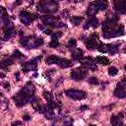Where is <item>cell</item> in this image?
<instances>
[{
	"instance_id": "6da1fadb",
	"label": "cell",
	"mask_w": 126,
	"mask_h": 126,
	"mask_svg": "<svg viewBox=\"0 0 126 126\" xmlns=\"http://www.w3.org/2000/svg\"><path fill=\"white\" fill-rule=\"evenodd\" d=\"M36 8L39 12H43V13H46L47 15H49V14H52L57 11V4L53 1H48V2L42 1L37 4Z\"/></svg>"
},
{
	"instance_id": "7a4b0ae2",
	"label": "cell",
	"mask_w": 126,
	"mask_h": 126,
	"mask_svg": "<svg viewBox=\"0 0 126 126\" xmlns=\"http://www.w3.org/2000/svg\"><path fill=\"white\" fill-rule=\"evenodd\" d=\"M124 34V27L123 26H118V27H113L105 32H102V35L105 38H110V37H116Z\"/></svg>"
},
{
	"instance_id": "3957f363",
	"label": "cell",
	"mask_w": 126,
	"mask_h": 126,
	"mask_svg": "<svg viewBox=\"0 0 126 126\" xmlns=\"http://www.w3.org/2000/svg\"><path fill=\"white\" fill-rule=\"evenodd\" d=\"M41 20L43 21V24L44 25L49 26V27H53V28H61L63 26H65L57 18L52 17V16H49V15H46V16L41 17Z\"/></svg>"
},
{
	"instance_id": "277c9868",
	"label": "cell",
	"mask_w": 126,
	"mask_h": 126,
	"mask_svg": "<svg viewBox=\"0 0 126 126\" xmlns=\"http://www.w3.org/2000/svg\"><path fill=\"white\" fill-rule=\"evenodd\" d=\"M65 94L68 96V97H71L73 99H77V100H81V99H84L86 98L87 94L84 91H79V90H66L65 91Z\"/></svg>"
},
{
	"instance_id": "5b68a950",
	"label": "cell",
	"mask_w": 126,
	"mask_h": 126,
	"mask_svg": "<svg viewBox=\"0 0 126 126\" xmlns=\"http://www.w3.org/2000/svg\"><path fill=\"white\" fill-rule=\"evenodd\" d=\"M40 59H41V56H37L36 58H33V59H32V60H30V61H28V62H25V63L23 64V66H22L23 71H24L25 73H27V72H29V71L36 70V68H37V63L40 61Z\"/></svg>"
},
{
	"instance_id": "8992f818",
	"label": "cell",
	"mask_w": 126,
	"mask_h": 126,
	"mask_svg": "<svg viewBox=\"0 0 126 126\" xmlns=\"http://www.w3.org/2000/svg\"><path fill=\"white\" fill-rule=\"evenodd\" d=\"M88 74V69L87 68H84V67H81V68H78V69H75L71 72L70 76L73 80L75 81H81L83 79L86 78Z\"/></svg>"
},
{
	"instance_id": "52a82bcc",
	"label": "cell",
	"mask_w": 126,
	"mask_h": 126,
	"mask_svg": "<svg viewBox=\"0 0 126 126\" xmlns=\"http://www.w3.org/2000/svg\"><path fill=\"white\" fill-rule=\"evenodd\" d=\"M13 98H14V100H15V102H16V105L21 107V106H24L27 102H29L30 96L27 95L25 92L20 91V92H19Z\"/></svg>"
},
{
	"instance_id": "ba28073f",
	"label": "cell",
	"mask_w": 126,
	"mask_h": 126,
	"mask_svg": "<svg viewBox=\"0 0 126 126\" xmlns=\"http://www.w3.org/2000/svg\"><path fill=\"white\" fill-rule=\"evenodd\" d=\"M97 40H98L97 35L94 34V33L92 34V35L88 38V40L86 41V46H87V48L90 49V50H94V49L97 48V45H98Z\"/></svg>"
},
{
	"instance_id": "9c48e42d",
	"label": "cell",
	"mask_w": 126,
	"mask_h": 126,
	"mask_svg": "<svg viewBox=\"0 0 126 126\" xmlns=\"http://www.w3.org/2000/svg\"><path fill=\"white\" fill-rule=\"evenodd\" d=\"M20 20L25 26H29L32 21V16L27 11H22L20 13Z\"/></svg>"
},
{
	"instance_id": "30bf717a",
	"label": "cell",
	"mask_w": 126,
	"mask_h": 126,
	"mask_svg": "<svg viewBox=\"0 0 126 126\" xmlns=\"http://www.w3.org/2000/svg\"><path fill=\"white\" fill-rule=\"evenodd\" d=\"M113 7H114V10L116 12L120 13V14H125L126 13V2L125 1H121V0L114 1Z\"/></svg>"
},
{
	"instance_id": "8fae6325",
	"label": "cell",
	"mask_w": 126,
	"mask_h": 126,
	"mask_svg": "<svg viewBox=\"0 0 126 126\" xmlns=\"http://www.w3.org/2000/svg\"><path fill=\"white\" fill-rule=\"evenodd\" d=\"M97 12H98V9H97L95 3H94V2L90 3V4H89V7H88V9H87V15H88L89 17H91V18H94V15H95Z\"/></svg>"
},
{
	"instance_id": "7c38bea8",
	"label": "cell",
	"mask_w": 126,
	"mask_h": 126,
	"mask_svg": "<svg viewBox=\"0 0 126 126\" xmlns=\"http://www.w3.org/2000/svg\"><path fill=\"white\" fill-rule=\"evenodd\" d=\"M42 113L43 115L45 116L46 119H53L54 118V112H53V109H51L47 104L43 105L42 106Z\"/></svg>"
},
{
	"instance_id": "4fadbf2b",
	"label": "cell",
	"mask_w": 126,
	"mask_h": 126,
	"mask_svg": "<svg viewBox=\"0 0 126 126\" xmlns=\"http://www.w3.org/2000/svg\"><path fill=\"white\" fill-rule=\"evenodd\" d=\"M22 91L25 92L27 95H29V96H32L33 94H34V86H33V84L31 83V82H30V83H27V84L25 85V87L23 88Z\"/></svg>"
},
{
	"instance_id": "5bb4252c",
	"label": "cell",
	"mask_w": 126,
	"mask_h": 126,
	"mask_svg": "<svg viewBox=\"0 0 126 126\" xmlns=\"http://www.w3.org/2000/svg\"><path fill=\"white\" fill-rule=\"evenodd\" d=\"M122 114H118V115H113L110 119L111 124L113 126H124L123 124V118H122Z\"/></svg>"
},
{
	"instance_id": "9a60e30c",
	"label": "cell",
	"mask_w": 126,
	"mask_h": 126,
	"mask_svg": "<svg viewBox=\"0 0 126 126\" xmlns=\"http://www.w3.org/2000/svg\"><path fill=\"white\" fill-rule=\"evenodd\" d=\"M72 56L75 60H82L84 58V52L80 48H73L72 50Z\"/></svg>"
},
{
	"instance_id": "2e32d148",
	"label": "cell",
	"mask_w": 126,
	"mask_h": 126,
	"mask_svg": "<svg viewBox=\"0 0 126 126\" xmlns=\"http://www.w3.org/2000/svg\"><path fill=\"white\" fill-rule=\"evenodd\" d=\"M98 25H99V22H98V20H97V18H91L88 22H87V24L84 26V29L86 30V29H89L90 27H92V28H96V27H98Z\"/></svg>"
},
{
	"instance_id": "e0dca14e",
	"label": "cell",
	"mask_w": 126,
	"mask_h": 126,
	"mask_svg": "<svg viewBox=\"0 0 126 126\" xmlns=\"http://www.w3.org/2000/svg\"><path fill=\"white\" fill-rule=\"evenodd\" d=\"M114 94L115 96L117 97H120V98H124L126 96V93H125V88L124 87H120V86H117L115 91H114Z\"/></svg>"
},
{
	"instance_id": "ac0fdd59",
	"label": "cell",
	"mask_w": 126,
	"mask_h": 126,
	"mask_svg": "<svg viewBox=\"0 0 126 126\" xmlns=\"http://www.w3.org/2000/svg\"><path fill=\"white\" fill-rule=\"evenodd\" d=\"M57 64L61 67V68H63V69H65V68H69V67H71L72 65H73V63L70 61V60H68V59H65V58H61V59H58V62H57Z\"/></svg>"
},
{
	"instance_id": "d6986e66",
	"label": "cell",
	"mask_w": 126,
	"mask_h": 126,
	"mask_svg": "<svg viewBox=\"0 0 126 126\" xmlns=\"http://www.w3.org/2000/svg\"><path fill=\"white\" fill-rule=\"evenodd\" d=\"M12 64H13V58L12 57H8V58H5L2 61H0V68L5 70Z\"/></svg>"
},
{
	"instance_id": "ffe728a7",
	"label": "cell",
	"mask_w": 126,
	"mask_h": 126,
	"mask_svg": "<svg viewBox=\"0 0 126 126\" xmlns=\"http://www.w3.org/2000/svg\"><path fill=\"white\" fill-rule=\"evenodd\" d=\"M106 46H107V52L109 54L113 55V54H115V53L118 52V45L111 43V44H106Z\"/></svg>"
},
{
	"instance_id": "44dd1931",
	"label": "cell",
	"mask_w": 126,
	"mask_h": 126,
	"mask_svg": "<svg viewBox=\"0 0 126 126\" xmlns=\"http://www.w3.org/2000/svg\"><path fill=\"white\" fill-rule=\"evenodd\" d=\"M59 44V40H58V37L55 35V33H52L51 34V40L49 42V46L52 47V48H55L57 47Z\"/></svg>"
},
{
	"instance_id": "7402d4cb",
	"label": "cell",
	"mask_w": 126,
	"mask_h": 126,
	"mask_svg": "<svg viewBox=\"0 0 126 126\" xmlns=\"http://www.w3.org/2000/svg\"><path fill=\"white\" fill-rule=\"evenodd\" d=\"M94 61H95L96 63H98V64H101V65H108V64H109L108 58H106V57H104V56H97V57L94 59Z\"/></svg>"
},
{
	"instance_id": "603a6c76",
	"label": "cell",
	"mask_w": 126,
	"mask_h": 126,
	"mask_svg": "<svg viewBox=\"0 0 126 126\" xmlns=\"http://www.w3.org/2000/svg\"><path fill=\"white\" fill-rule=\"evenodd\" d=\"M106 21H108V22H110L112 24H115L116 22L119 21V16L117 14H109V15H107Z\"/></svg>"
},
{
	"instance_id": "cb8c5ba5",
	"label": "cell",
	"mask_w": 126,
	"mask_h": 126,
	"mask_svg": "<svg viewBox=\"0 0 126 126\" xmlns=\"http://www.w3.org/2000/svg\"><path fill=\"white\" fill-rule=\"evenodd\" d=\"M94 3H95V5H96L98 11H99V10H105V9L107 8V6H108V4H107L106 1H95Z\"/></svg>"
},
{
	"instance_id": "d4e9b609",
	"label": "cell",
	"mask_w": 126,
	"mask_h": 126,
	"mask_svg": "<svg viewBox=\"0 0 126 126\" xmlns=\"http://www.w3.org/2000/svg\"><path fill=\"white\" fill-rule=\"evenodd\" d=\"M58 57L57 56H55V55H50V56H48L47 58H46V63L47 64H55V63H57L58 62Z\"/></svg>"
},
{
	"instance_id": "484cf974",
	"label": "cell",
	"mask_w": 126,
	"mask_h": 126,
	"mask_svg": "<svg viewBox=\"0 0 126 126\" xmlns=\"http://www.w3.org/2000/svg\"><path fill=\"white\" fill-rule=\"evenodd\" d=\"M43 97H44L48 102H50V101L53 100L54 95H53V94H52L51 92H43Z\"/></svg>"
},
{
	"instance_id": "4316f807",
	"label": "cell",
	"mask_w": 126,
	"mask_h": 126,
	"mask_svg": "<svg viewBox=\"0 0 126 126\" xmlns=\"http://www.w3.org/2000/svg\"><path fill=\"white\" fill-rule=\"evenodd\" d=\"M97 50H98L99 52H101V53L107 52V46H106V44H104V43H98V45H97Z\"/></svg>"
},
{
	"instance_id": "83f0119b",
	"label": "cell",
	"mask_w": 126,
	"mask_h": 126,
	"mask_svg": "<svg viewBox=\"0 0 126 126\" xmlns=\"http://www.w3.org/2000/svg\"><path fill=\"white\" fill-rule=\"evenodd\" d=\"M71 21L73 22V24H74L75 26H78V25L81 24V22L83 21V18H82V17H73V18L71 19Z\"/></svg>"
},
{
	"instance_id": "f1b7e54d",
	"label": "cell",
	"mask_w": 126,
	"mask_h": 126,
	"mask_svg": "<svg viewBox=\"0 0 126 126\" xmlns=\"http://www.w3.org/2000/svg\"><path fill=\"white\" fill-rule=\"evenodd\" d=\"M23 56H24L23 53L19 50H15L13 53V58H15V59H21V58H23Z\"/></svg>"
},
{
	"instance_id": "f546056e",
	"label": "cell",
	"mask_w": 126,
	"mask_h": 126,
	"mask_svg": "<svg viewBox=\"0 0 126 126\" xmlns=\"http://www.w3.org/2000/svg\"><path fill=\"white\" fill-rule=\"evenodd\" d=\"M88 82L91 84V85H98V79L96 77H91L90 79H88Z\"/></svg>"
},
{
	"instance_id": "4dcf8cb0",
	"label": "cell",
	"mask_w": 126,
	"mask_h": 126,
	"mask_svg": "<svg viewBox=\"0 0 126 126\" xmlns=\"http://www.w3.org/2000/svg\"><path fill=\"white\" fill-rule=\"evenodd\" d=\"M117 73H118V70H117V68H115V67H110V68L108 69V74H109L110 76H115V75H117Z\"/></svg>"
},
{
	"instance_id": "1f68e13d",
	"label": "cell",
	"mask_w": 126,
	"mask_h": 126,
	"mask_svg": "<svg viewBox=\"0 0 126 126\" xmlns=\"http://www.w3.org/2000/svg\"><path fill=\"white\" fill-rule=\"evenodd\" d=\"M68 45H69V47H71L72 49L75 48L76 45H77V41H76V39H75V38H71V39H69V41H68Z\"/></svg>"
},
{
	"instance_id": "d6a6232c",
	"label": "cell",
	"mask_w": 126,
	"mask_h": 126,
	"mask_svg": "<svg viewBox=\"0 0 126 126\" xmlns=\"http://www.w3.org/2000/svg\"><path fill=\"white\" fill-rule=\"evenodd\" d=\"M35 44H36V47L39 46V45H42V44H43V39H42L41 37H36Z\"/></svg>"
},
{
	"instance_id": "836d02e7",
	"label": "cell",
	"mask_w": 126,
	"mask_h": 126,
	"mask_svg": "<svg viewBox=\"0 0 126 126\" xmlns=\"http://www.w3.org/2000/svg\"><path fill=\"white\" fill-rule=\"evenodd\" d=\"M44 33H46V34H52V31L50 30V29H44Z\"/></svg>"
},
{
	"instance_id": "e575fe53",
	"label": "cell",
	"mask_w": 126,
	"mask_h": 126,
	"mask_svg": "<svg viewBox=\"0 0 126 126\" xmlns=\"http://www.w3.org/2000/svg\"><path fill=\"white\" fill-rule=\"evenodd\" d=\"M23 119H24L25 121H29V120L31 119V116H30L29 114H26V115H24V116H23Z\"/></svg>"
},
{
	"instance_id": "d590c367",
	"label": "cell",
	"mask_w": 126,
	"mask_h": 126,
	"mask_svg": "<svg viewBox=\"0 0 126 126\" xmlns=\"http://www.w3.org/2000/svg\"><path fill=\"white\" fill-rule=\"evenodd\" d=\"M80 109H81V110H87V109H89V106H88V105H82V106L80 107Z\"/></svg>"
},
{
	"instance_id": "8d00e7d4",
	"label": "cell",
	"mask_w": 126,
	"mask_h": 126,
	"mask_svg": "<svg viewBox=\"0 0 126 126\" xmlns=\"http://www.w3.org/2000/svg\"><path fill=\"white\" fill-rule=\"evenodd\" d=\"M21 124H22V122L16 121V122H13V123H12V126H17V125H21Z\"/></svg>"
},
{
	"instance_id": "74e56055",
	"label": "cell",
	"mask_w": 126,
	"mask_h": 126,
	"mask_svg": "<svg viewBox=\"0 0 126 126\" xmlns=\"http://www.w3.org/2000/svg\"><path fill=\"white\" fill-rule=\"evenodd\" d=\"M15 77H16V81H19V80H20V74H19V73H16Z\"/></svg>"
},
{
	"instance_id": "f35d334b",
	"label": "cell",
	"mask_w": 126,
	"mask_h": 126,
	"mask_svg": "<svg viewBox=\"0 0 126 126\" xmlns=\"http://www.w3.org/2000/svg\"><path fill=\"white\" fill-rule=\"evenodd\" d=\"M4 86H5V89H8V90L10 89V84H9V83H5Z\"/></svg>"
},
{
	"instance_id": "ab89813d",
	"label": "cell",
	"mask_w": 126,
	"mask_h": 126,
	"mask_svg": "<svg viewBox=\"0 0 126 126\" xmlns=\"http://www.w3.org/2000/svg\"><path fill=\"white\" fill-rule=\"evenodd\" d=\"M52 126H59L58 124H52Z\"/></svg>"
},
{
	"instance_id": "60d3db41",
	"label": "cell",
	"mask_w": 126,
	"mask_h": 126,
	"mask_svg": "<svg viewBox=\"0 0 126 126\" xmlns=\"http://www.w3.org/2000/svg\"><path fill=\"white\" fill-rule=\"evenodd\" d=\"M90 126H95V125H90Z\"/></svg>"
}]
</instances>
